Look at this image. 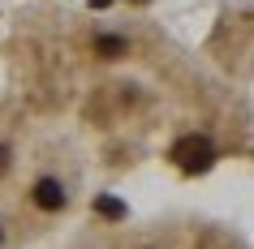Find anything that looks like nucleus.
Masks as SVG:
<instances>
[{
	"label": "nucleus",
	"instance_id": "nucleus-3",
	"mask_svg": "<svg viewBox=\"0 0 254 249\" xmlns=\"http://www.w3.org/2000/svg\"><path fill=\"white\" fill-rule=\"evenodd\" d=\"M95 52H99V56H108V60H117V56H125V52H129V43L121 39V35H99V39H95Z\"/></svg>",
	"mask_w": 254,
	"mask_h": 249
},
{
	"label": "nucleus",
	"instance_id": "nucleus-4",
	"mask_svg": "<svg viewBox=\"0 0 254 249\" xmlns=\"http://www.w3.org/2000/svg\"><path fill=\"white\" fill-rule=\"evenodd\" d=\"M95 210H99L104 219H125V206H121L117 198H95Z\"/></svg>",
	"mask_w": 254,
	"mask_h": 249
},
{
	"label": "nucleus",
	"instance_id": "nucleus-5",
	"mask_svg": "<svg viewBox=\"0 0 254 249\" xmlns=\"http://www.w3.org/2000/svg\"><path fill=\"white\" fill-rule=\"evenodd\" d=\"M9 168V150H4V146H0V172Z\"/></svg>",
	"mask_w": 254,
	"mask_h": 249
},
{
	"label": "nucleus",
	"instance_id": "nucleus-2",
	"mask_svg": "<svg viewBox=\"0 0 254 249\" xmlns=\"http://www.w3.org/2000/svg\"><path fill=\"white\" fill-rule=\"evenodd\" d=\"M35 202H39L43 210H61V206H65V189H61V181H39V185H35Z\"/></svg>",
	"mask_w": 254,
	"mask_h": 249
},
{
	"label": "nucleus",
	"instance_id": "nucleus-1",
	"mask_svg": "<svg viewBox=\"0 0 254 249\" xmlns=\"http://www.w3.org/2000/svg\"><path fill=\"white\" fill-rule=\"evenodd\" d=\"M173 159L181 163V168H207V159H211V146H207V138H186V142L173 146Z\"/></svg>",
	"mask_w": 254,
	"mask_h": 249
}]
</instances>
